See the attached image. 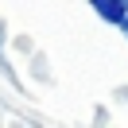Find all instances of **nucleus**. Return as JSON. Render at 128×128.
I'll list each match as a JSON object with an SVG mask.
<instances>
[{
  "instance_id": "nucleus-1",
  "label": "nucleus",
  "mask_w": 128,
  "mask_h": 128,
  "mask_svg": "<svg viewBox=\"0 0 128 128\" xmlns=\"http://www.w3.org/2000/svg\"><path fill=\"white\" fill-rule=\"evenodd\" d=\"M93 8L101 12L109 24H116V27L128 31V0H93Z\"/></svg>"
}]
</instances>
